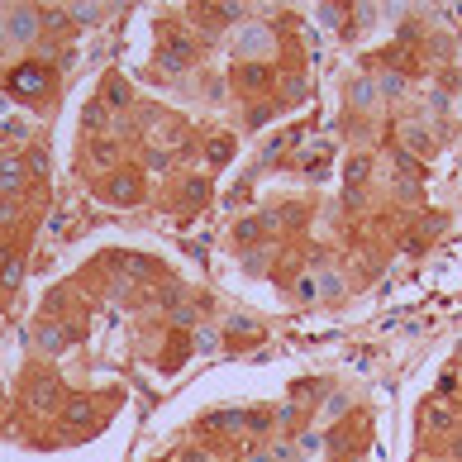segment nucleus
<instances>
[{"mask_svg":"<svg viewBox=\"0 0 462 462\" xmlns=\"http://www.w3.org/2000/svg\"><path fill=\"white\" fill-rule=\"evenodd\" d=\"M110 195L119 200V205H134V200L144 195V186H139V176H134V172H119V176L110 181Z\"/></svg>","mask_w":462,"mask_h":462,"instance_id":"obj_2","label":"nucleus"},{"mask_svg":"<svg viewBox=\"0 0 462 462\" xmlns=\"http://www.w3.org/2000/svg\"><path fill=\"white\" fill-rule=\"evenodd\" d=\"M43 81H48V72H43V67H19L15 77H10V91H15V96H38V91H43Z\"/></svg>","mask_w":462,"mask_h":462,"instance_id":"obj_1","label":"nucleus"},{"mask_svg":"<svg viewBox=\"0 0 462 462\" xmlns=\"http://www.w3.org/2000/svg\"><path fill=\"white\" fill-rule=\"evenodd\" d=\"M105 100H110V105H124V100H129L124 77H105Z\"/></svg>","mask_w":462,"mask_h":462,"instance_id":"obj_3","label":"nucleus"}]
</instances>
